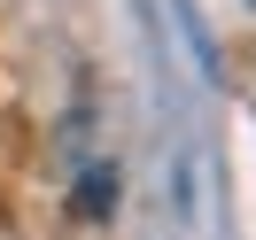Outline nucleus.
I'll return each mask as SVG.
<instances>
[{
    "mask_svg": "<svg viewBox=\"0 0 256 240\" xmlns=\"http://www.w3.org/2000/svg\"><path fill=\"white\" fill-rule=\"evenodd\" d=\"M248 8H256V0H248Z\"/></svg>",
    "mask_w": 256,
    "mask_h": 240,
    "instance_id": "nucleus-3",
    "label": "nucleus"
},
{
    "mask_svg": "<svg viewBox=\"0 0 256 240\" xmlns=\"http://www.w3.org/2000/svg\"><path fill=\"white\" fill-rule=\"evenodd\" d=\"M178 8V31H186V47H194V62H202V78L218 70V47H210V31H202V16H194V0H171Z\"/></svg>",
    "mask_w": 256,
    "mask_h": 240,
    "instance_id": "nucleus-1",
    "label": "nucleus"
},
{
    "mask_svg": "<svg viewBox=\"0 0 256 240\" xmlns=\"http://www.w3.org/2000/svg\"><path fill=\"white\" fill-rule=\"evenodd\" d=\"M109 202H116V171H109V163H94V178L78 186V209H86V217H101Z\"/></svg>",
    "mask_w": 256,
    "mask_h": 240,
    "instance_id": "nucleus-2",
    "label": "nucleus"
}]
</instances>
